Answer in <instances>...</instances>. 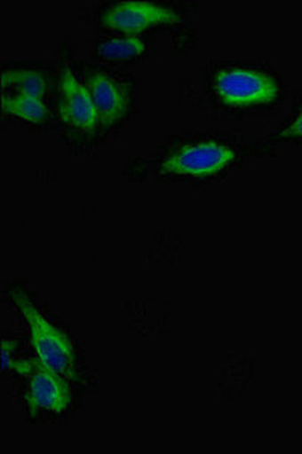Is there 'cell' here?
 Wrapping results in <instances>:
<instances>
[{"label":"cell","mask_w":302,"mask_h":454,"mask_svg":"<svg viewBox=\"0 0 302 454\" xmlns=\"http://www.w3.org/2000/svg\"><path fill=\"white\" fill-rule=\"evenodd\" d=\"M11 299L29 325L32 347L38 362L68 379L75 377V347L68 336L47 321L20 289H12Z\"/></svg>","instance_id":"6da1fadb"},{"label":"cell","mask_w":302,"mask_h":454,"mask_svg":"<svg viewBox=\"0 0 302 454\" xmlns=\"http://www.w3.org/2000/svg\"><path fill=\"white\" fill-rule=\"evenodd\" d=\"M220 100L235 108H250L275 102L282 90L271 73L254 67L222 68L213 81Z\"/></svg>","instance_id":"7a4b0ae2"},{"label":"cell","mask_w":302,"mask_h":454,"mask_svg":"<svg viewBox=\"0 0 302 454\" xmlns=\"http://www.w3.org/2000/svg\"><path fill=\"white\" fill-rule=\"evenodd\" d=\"M237 158L234 149L218 141H199L173 150L162 162L164 175L209 177L228 168Z\"/></svg>","instance_id":"3957f363"},{"label":"cell","mask_w":302,"mask_h":454,"mask_svg":"<svg viewBox=\"0 0 302 454\" xmlns=\"http://www.w3.org/2000/svg\"><path fill=\"white\" fill-rule=\"evenodd\" d=\"M58 109L64 123L79 132H93L100 124L99 114L87 85L68 64L58 70Z\"/></svg>","instance_id":"277c9868"},{"label":"cell","mask_w":302,"mask_h":454,"mask_svg":"<svg viewBox=\"0 0 302 454\" xmlns=\"http://www.w3.org/2000/svg\"><path fill=\"white\" fill-rule=\"evenodd\" d=\"M181 20L175 11L169 6L158 5L152 2H119L110 6L102 14L104 27L122 34L139 35V32L155 25L178 23Z\"/></svg>","instance_id":"5b68a950"},{"label":"cell","mask_w":302,"mask_h":454,"mask_svg":"<svg viewBox=\"0 0 302 454\" xmlns=\"http://www.w3.org/2000/svg\"><path fill=\"white\" fill-rule=\"evenodd\" d=\"M102 126H113L125 117L130 106V88L99 68H89L83 76Z\"/></svg>","instance_id":"8992f818"},{"label":"cell","mask_w":302,"mask_h":454,"mask_svg":"<svg viewBox=\"0 0 302 454\" xmlns=\"http://www.w3.org/2000/svg\"><path fill=\"white\" fill-rule=\"evenodd\" d=\"M28 376L29 383L25 397L31 411L63 413L70 406L72 393L68 385V377L44 367L40 362L34 365Z\"/></svg>","instance_id":"52a82bcc"},{"label":"cell","mask_w":302,"mask_h":454,"mask_svg":"<svg viewBox=\"0 0 302 454\" xmlns=\"http://www.w3.org/2000/svg\"><path fill=\"white\" fill-rule=\"evenodd\" d=\"M46 90V74L38 68L10 67L2 70L4 93L28 94L44 98Z\"/></svg>","instance_id":"ba28073f"},{"label":"cell","mask_w":302,"mask_h":454,"mask_svg":"<svg viewBox=\"0 0 302 454\" xmlns=\"http://www.w3.org/2000/svg\"><path fill=\"white\" fill-rule=\"evenodd\" d=\"M2 109L17 119L27 120L29 123L42 124L47 120V109L44 98H34L28 94H2Z\"/></svg>","instance_id":"9c48e42d"},{"label":"cell","mask_w":302,"mask_h":454,"mask_svg":"<svg viewBox=\"0 0 302 454\" xmlns=\"http://www.w3.org/2000/svg\"><path fill=\"white\" fill-rule=\"evenodd\" d=\"M147 49V42L140 35L123 34V35L111 36L100 43L98 53L108 61H125L140 57Z\"/></svg>","instance_id":"30bf717a"},{"label":"cell","mask_w":302,"mask_h":454,"mask_svg":"<svg viewBox=\"0 0 302 454\" xmlns=\"http://www.w3.org/2000/svg\"><path fill=\"white\" fill-rule=\"evenodd\" d=\"M280 140H302V109L293 117L292 121L276 135Z\"/></svg>","instance_id":"8fae6325"}]
</instances>
